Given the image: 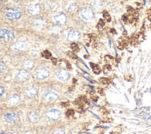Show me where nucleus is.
<instances>
[{"label": "nucleus", "instance_id": "obj_1", "mask_svg": "<svg viewBox=\"0 0 151 134\" xmlns=\"http://www.w3.org/2000/svg\"><path fill=\"white\" fill-rule=\"evenodd\" d=\"M21 16V12L17 9H10L7 12V17L10 20L19 19Z\"/></svg>", "mask_w": 151, "mask_h": 134}, {"label": "nucleus", "instance_id": "obj_2", "mask_svg": "<svg viewBox=\"0 0 151 134\" xmlns=\"http://www.w3.org/2000/svg\"><path fill=\"white\" fill-rule=\"evenodd\" d=\"M14 36L12 32L4 29L0 31V39L4 41H10L14 38Z\"/></svg>", "mask_w": 151, "mask_h": 134}, {"label": "nucleus", "instance_id": "obj_3", "mask_svg": "<svg viewBox=\"0 0 151 134\" xmlns=\"http://www.w3.org/2000/svg\"><path fill=\"white\" fill-rule=\"evenodd\" d=\"M47 116H48V118H50V120H56L60 117V112L57 109H52L47 111Z\"/></svg>", "mask_w": 151, "mask_h": 134}, {"label": "nucleus", "instance_id": "obj_4", "mask_svg": "<svg viewBox=\"0 0 151 134\" xmlns=\"http://www.w3.org/2000/svg\"><path fill=\"white\" fill-rule=\"evenodd\" d=\"M5 120L7 122L15 123L19 120V116L17 113H9L6 115Z\"/></svg>", "mask_w": 151, "mask_h": 134}, {"label": "nucleus", "instance_id": "obj_5", "mask_svg": "<svg viewBox=\"0 0 151 134\" xmlns=\"http://www.w3.org/2000/svg\"><path fill=\"white\" fill-rule=\"evenodd\" d=\"M28 11L30 14L36 15L40 14L41 8L39 4H31L28 7Z\"/></svg>", "mask_w": 151, "mask_h": 134}, {"label": "nucleus", "instance_id": "obj_6", "mask_svg": "<svg viewBox=\"0 0 151 134\" xmlns=\"http://www.w3.org/2000/svg\"><path fill=\"white\" fill-rule=\"evenodd\" d=\"M43 98L46 101H52L58 98L57 94L52 91H47L43 94Z\"/></svg>", "mask_w": 151, "mask_h": 134}, {"label": "nucleus", "instance_id": "obj_7", "mask_svg": "<svg viewBox=\"0 0 151 134\" xmlns=\"http://www.w3.org/2000/svg\"><path fill=\"white\" fill-rule=\"evenodd\" d=\"M83 18L86 20H89L93 17V13L92 11L89 8L83 9L81 13Z\"/></svg>", "mask_w": 151, "mask_h": 134}, {"label": "nucleus", "instance_id": "obj_8", "mask_svg": "<svg viewBox=\"0 0 151 134\" xmlns=\"http://www.w3.org/2000/svg\"><path fill=\"white\" fill-rule=\"evenodd\" d=\"M54 21L57 23H58L59 24H61V25L65 24L66 23V21H67L66 16L65 15V14H64L63 13H61L58 15H56L54 16Z\"/></svg>", "mask_w": 151, "mask_h": 134}, {"label": "nucleus", "instance_id": "obj_9", "mask_svg": "<svg viewBox=\"0 0 151 134\" xmlns=\"http://www.w3.org/2000/svg\"><path fill=\"white\" fill-rule=\"evenodd\" d=\"M27 117H28V120L31 122H32V123L37 122L40 120V117L39 115L37 113L34 112H30L28 114Z\"/></svg>", "mask_w": 151, "mask_h": 134}, {"label": "nucleus", "instance_id": "obj_10", "mask_svg": "<svg viewBox=\"0 0 151 134\" xmlns=\"http://www.w3.org/2000/svg\"><path fill=\"white\" fill-rule=\"evenodd\" d=\"M57 77L61 81H68L69 78V74L66 71L64 70H61L57 73Z\"/></svg>", "mask_w": 151, "mask_h": 134}, {"label": "nucleus", "instance_id": "obj_11", "mask_svg": "<svg viewBox=\"0 0 151 134\" xmlns=\"http://www.w3.org/2000/svg\"><path fill=\"white\" fill-rule=\"evenodd\" d=\"M49 75V71L46 68H41L37 71V76L40 79H44Z\"/></svg>", "mask_w": 151, "mask_h": 134}, {"label": "nucleus", "instance_id": "obj_12", "mask_svg": "<svg viewBox=\"0 0 151 134\" xmlns=\"http://www.w3.org/2000/svg\"><path fill=\"white\" fill-rule=\"evenodd\" d=\"M15 78L16 79H17L19 81H24L27 79V78H28V74L25 71H21L16 74Z\"/></svg>", "mask_w": 151, "mask_h": 134}, {"label": "nucleus", "instance_id": "obj_13", "mask_svg": "<svg viewBox=\"0 0 151 134\" xmlns=\"http://www.w3.org/2000/svg\"><path fill=\"white\" fill-rule=\"evenodd\" d=\"M38 92L37 89L35 87H28V88L26 89L25 91V94L28 96V97H33L35 95H37Z\"/></svg>", "mask_w": 151, "mask_h": 134}, {"label": "nucleus", "instance_id": "obj_14", "mask_svg": "<svg viewBox=\"0 0 151 134\" xmlns=\"http://www.w3.org/2000/svg\"><path fill=\"white\" fill-rule=\"evenodd\" d=\"M80 34L76 31H70L68 34V40L70 41H75L79 38Z\"/></svg>", "mask_w": 151, "mask_h": 134}, {"label": "nucleus", "instance_id": "obj_15", "mask_svg": "<svg viewBox=\"0 0 151 134\" xmlns=\"http://www.w3.org/2000/svg\"><path fill=\"white\" fill-rule=\"evenodd\" d=\"M14 48L18 51H21V50H23L26 47V44L23 41H19L15 42L14 45Z\"/></svg>", "mask_w": 151, "mask_h": 134}, {"label": "nucleus", "instance_id": "obj_16", "mask_svg": "<svg viewBox=\"0 0 151 134\" xmlns=\"http://www.w3.org/2000/svg\"><path fill=\"white\" fill-rule=\"evenodd\" d=\"M19 101H20V97L17 95H14L11 96L9 99L10 103L12 105L17 104L19 103Z\"/></svg>", "mask_w": 151, "mask_h": 134}, {"label": "nucleus", "instance_id": "obj_17", "mask_svg": "<svg viewBox=\"0 0 151 134\" xmlns=\"http://www.w3.org/2000/svg\"><path fill=\"white\" fill-rule=\"evenodd\" d=\"M46 24V21L45 20H44L43 19H41V18H39V19H37L34 21V26L36 27H37V28H42Z\"/></svg>", "mask_w": 151, "mask_h": 134}, {"label": "nucleus", "instance_id": "obj_18", "mask_svg": "<svg viewBox=\"0 0 151 134\" xmlns=\"http://www.w3.org/2000/svg\"><path fill=\"white\" fill-rule=\"evenodd\" d=\"M33 62L30 60H26L24 61L23 66H24V68L26 70H31L32 69V68L33 67Z\"/></svg>", "mask_w": 151, "mask_h": 134}, {"label": "nucleus", "instance_id": "obj_19", "mask_svg": "<svg viewBox=\"0 0 151 134\" xmlns=\"http://www.w3.org/2000/svg\"><path fill=\"white\" fill-rule=\"evenodd\" d=\"M90 65H91V67L93 69V72L96 74H99L100 73V72H101V70H100V67L95 64H93V63H90Z\"/></svg>", "mask_w": 151, "mask_h": 134}, {"label": "nucleus", "instance_id": "obj_20", "mask_svg": "<svg viewBox=\"0 0 151 134\" xmlns=\"http://www.w3.org/2000/svg\"><path fill=\"white\" fill-rule=\"evenodd\" d=\"M103 16L104 19L107 21V22H110L111 21V17L109 13L107 11H104L103 13Z\"/></svg>", "mask_w": 151, "mask_h": 134}, {"label": "nucleus", "instance_id": "obj_21", "mask_svg": "<svg viewBox=\"0 0 151 134\" xmlns=\"http://www.w3.org/2000/svg\"><path fill=\"white\" fill-rule=\"evenodd\" d=\"M94 7L96 8V10H99L102 8V5L100 1H99V0H96V1H95L94 3Z\"/></svg>", "mask_w": 151, "mask_h": 134}, {"label": "nucleus", "instance_id": "obj_22", "mask_svg": "<svg viewBox=\"0 0 151 134\" xmlns=\"http://www.w3.org/2000/svg\"><path fill=\"white\" fill-rule=\"evenodd\" d=\"M42 55L43 57H44L47 59H49L50 57H52V54L50 51H48V50H46V51H43V53H42Z\"/></svg>", "mask_w": 151, "mask_h": 134}, {"label": "nucleus", "instance_id": "obj_23", "mask_svg": "<svg viewBox=\"0 0 151 134\" xmlns=\"http://www.w3.org/2000/svg\"><path fill=\"white\" fill-rule=\"evenodd\" d=\"M99 81L105 85H108L110 83V80L106 78H101L99 79Z\"/></svg>", "mask_w": 151, "mask_h": 134}, {"label": "nucleus", "instance_id": "obj_24", "mask_svg": "<svg viewBox=\"0 0 151 134\" xmlns=\"http://www.w3.org/2000/svg\"><path fill=\"white\" fill-rule=\"evenodd\" d=\"M112 70V67L110 65H106L103 67V72L105 74H108Z\"/></svg>", "mask_w": 151, "mask_h": 134}, {"label": "nucleus", "instance_id": "obj_25", "mask_svg": "<svg viewBox=\"0 0 151 134\" xmlns=\"http://www.w3.org/2000/svg\"><path fill=\"white\" fill-rule=\"evenodd\" d=\"M71 48L72 49V50L74 52H79V47L78 45L76 44V43H73L71 45Z\"/></svg>", "mask_w": 151, "mask_h": 134}, {"label": "nucleus", "instance_id": "obj_26", "mask_svg": "<svg viewBox=\"0 0 151 134\" xmlns=\"http://www.w3.org/2000/svg\"><path fill=\"white\" fill-rule=\"evenodd\" d=\"M105 25V22L102 20H100V21L98 23L97 27L99 28H102Z\"/></svg>", "mask_w": 151, "mask_h": 134}, {"label": "nucleus", "instance_id": "obj_27", "mask_svg": "<svg viewBox=\"0 0 151 134\" xmlns=\"http://www.w3.org/2000/svg\"><path fill=\"white\" fill-rule=\"evenodd\" d=\"M76 5L74 4H72L69 6V8H68V10L70 11H72V12L76 11Z\"/></svg>", "mask_w": 151, "mask_h": 134}, {"label": "nucleus", "instance_id": "obj_28", "mask_svg": "<svg viewBox=\"0 0 151 134\" xmlns=\"http://www.w3.org/2000/svg\"><path fill=\"white\" fill-rule=\"evenodd\" d=\"M5 68H6V66L2 62H0V73L3 72L5 70Z\"/></svg>", "mask_w": 151, "mask_h": 134}, {"label": "nucleus", "instance_id": "obj_29", "mask_svg": "<svg viewBox=\"0 0 151 134\" xmlns=\"http://www.w3.org/2000/svg\"><path fill=\"white\" fill-rule=\"evenodd\" d=\"M105 60L107 62L110 63V62L113 61V58L112 57H111L110 55H106L105 57Z\"/></svg>", "mask_w": 151, "mask_h": 134}, {"label": "nucleus", "instance_id": "obj_30", "mask_svg": "<svg viewBox=\"0 0 151 134\" xmlns=\"http://www.w3.org/2000/svg\"><path fill=\"white\" fill-rule=\"evenodd\" d=\"M74 114V111L73 110H72V109H70V110H68V112H66V115L68 116H72Z\"/></svg>", "mask_w": 151, "mask_h": 134}, {"label": "nucleus", "instance_id": "obj_31", "mask_svg": "<svg viewBox=\"0 0 151 134\" xmlns=\"http://www.w3.org/2000/svg\"><path fill=\"white\" fill-rule=\"evenodd\" d=\"M53 134H65L64 132L62 131H56L54 132Z\"/></svg>", "mask_w": 151, "mask_h": 134}, {"label": "nucleus", "instance_id": "obj_32", "mask_svg": "<svg viewBox=\"0 0 151 134\" xmlns=\"http://www.w3.org/2000/svg\"><path fill=\"white\" fill-rule=\"evenodd\" d=\"M4 89L2 87H0V97L3 96V95L4 94Z\"/></svg>", "mask_w": 151, "mask_h": 134}, {"label": "nucleus", "instance_id": "obj_33", "mask_svg": "<svg viewBox=\"0 0 151 134\" xmlns=\"http://www.w3.org/2000/svg\"><path fill=\"white\" fill-rule=\"evenodd\" d=\"M52 61H53V62L54 64H56V62H57V60H56V58H53V59H52Z\"/></svg>", "mask_w": 151, "mask_h": 134}, {"label": "nucleus", "instance_id": "obj_34", "mask_svg": "<svg viewBox=\"0 0 151 134\" xmlns=\"http://www.w3.org/2000/svg\"><path fill=\"white\" fill-rule=\"evenodd\" d=\"M24 134H32V133H31V132H26V133H24Z\"/></svg>", "mask_w": 151, "mask_h": 134}, {"label": "nucleus", "instance_id": "obj_35", "mask_svg": "<svg viewBox=\"0 0 151 134\" xmlns=\"http://www.w3.org/2000/svg\"><path fill=\"white\" fill-rule=\"evenodd\" d=\"M1 7H2V5H1V4H0V10H1Z\"/></svg>", "mask_w": 151, "mask_h": 134}, {"label": "nucleus", "instance_id": "obj_36", "mask_svg": "<svg viewBox=\"0 0 151 134\" xmlns=\"http://www.w3.org/2000/svg\"><path fill=\"white\" fill-rule=\"evenodd\" d=\"M0 134H7V133H0Z\"/></svg>", "mask_w": 151, "mask_h": 134}, {"label": "nucleus", "instance_id": "obj_37", "mask_svg": "<svg viewBox=\"0 0 151 134\" xmlns=\"http://www.w3.org/2000/svg\"><path fill=\"white\" fill-rule=\"evenodd\" d=\"M150 29H151V24H150Z\"/></svg>", "mask_w": 151, "mask_h": 134}, {"label": "nucleus", "instance_id": "obj_38", "mask_svg": "<svg viewBox=\"0 0 151 134\" xmlns=\"http://www.w3.org/2000/svg\"><path fill=\"white\" fill-rule=\"evenodd\" d=\"M3 1H6V0H3Z\"/></svg>", "mask_w": 151, "mask_h": 134}, {"label": "nucleus", "instance_id": "obj_39", "mask_svg": "<svg viewBox=\"0 0 151 134\" xmlns=\"http://www.w3.org/2000/svg\"><path fill=\"white\" fill-rule=\"evenodd\" d=\"M20 1H23V0H20Z\"/></svg>", "mask_w": 151, "mask_h": 134}]
</instances>
